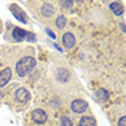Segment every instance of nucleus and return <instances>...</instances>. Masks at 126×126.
I'll use <instances>...</instances> for the list:
<instances>
[{"label":"nucleus","mask_w":126,"mask_h":126,"mask_svg":"<svg viewBox=\"0 0 126 126\" xmlns=\"http://www.w3.org/2000/svg\"><path fill=\"white\" fill-rule=\"evenodd\" d=\"M96 96H97V99L100 100V102H105V100H108V92L106 90H103V89H100V90H97V93H96Z\"/></svg>","instance_id":"obj_16"},{"label":"nucleus","mask_w":126,"mask_h":126,"mask_svg":"<svg viewBox=\"0 0 126 126\" xmlns=\"http://www.w3.org/2000/svg\"><path fill=\"white\" fill-rule=\"evenodd\" d=\"M109 9L112 10V13L116 15V16L123 15V3H122V1H110Z\"/></svg>","instance_id":"obj_12"},{"label":"nucleus","mask_w":126,"mask_h":126,"mask_svg":"<svg viewBox=\"0 0 126 126\" xmlns=\"http://www.w3.org/2000/svg\"><path fill=\"white\" fill-rule=\"evenodd\" d=\"M36 59L33 55H23L19 57V60L16 62L15 64V72H16V76L19 79H24L26 76H29L33 69L36 67Z\"/></svg>","instance_id":"obj_2"},{"label":"nucleus","mask_w":126,"mask_h":126,"mask_svg":"<svg viewBox=\"0 0 126 126\" xmlns=\"http://www.w3.org/2000/svg\"><path fill=\"white\" fill-rule=\"evenodd\" d=\"M116 126H126V118H125V115H122V116L119 118Z\"/></svg>","instance_id":"obj_17"},{"label":"nucleus","mask_w":126,"mask_h":126,"mask_svg":"<svg viewBox=\"0 0 126 126\" xmlns=\"http://www.w3.org/2000/svg\"><path fill=\"white\" fill-rule=\"evenodd\" d=\"M13 76V70H12V66H6L4 69L0 70V89L4 87L10 82V79Z\"/></svg>","instance_id":"obj_9"},{"label":"nucleus","mask_w":126,"mask_h":126,"mask_svg":"<svg viewBox=\"0 0 126 126\" xmlns=\"http://www.w3.org/2000/svg\"><path fill=\"white\" fill-rule=\"evenodd\" d=\"M57 4L62 6L64 12H72V7H73V1H59Z\"/></svg>","instance_id":"obj_15"},{"label":"nucleus","mask_w":126,"mask_h":126,"mask_svg":"<svg viewBox=\"0 0 126 126\" xmlns=\"http://www.w3.org/2000/svg\"><path fill=\"white\" fill-rule=\"evenodd\" d=\"M67 24V19L64 15H56L53 19V26H55L56 30H63Z\"/></svg>","instance_id":"obj_11"},{"label":"nucleus","mask_w":126,"mask_h":126,"mask_svg":"<svg viewBox=\"0 0 126 126\" xmlns=\"http://www.w3.org/2000/svg\"><path fill=\"white\" fill-rule=\"evenodd\" d=\"M78 126H96V119L90 115H86V116H82L79 119Z\"/></svg>","instance_id":"obj_13"},{"label":"nucleus","mask_w":126,"mask_h":126,"mask_svg":"<svg viewBox=\"0 0 126 126\" xmlns=\"http://www.w3.org/2000/svg\"><path fill=\"white\" fill-rule=\"evenodd\" d=\"M55 76H56V79H57L60 83H70L72 72L69 70V69H66V67L60 66V67H57V69L55 70Z\"/></svg>","instance_id":"obj_7"},{"label":"nucleus","mask_w":126,"mask_h":126,"mask_svg":"<svg viewBox=\"0 0 126 126\" xmlns=\"http://www.w3.org/2000/svg\"><path fill=\"white\" fill-rule=\"evenodd\" d=\"M10 34H12V39L15 40V42H23L24 39H27V36H29V32L23 30V29H20V27H12V30H10Z\"/></svg>","instance_id":"obj_10"},{"label":"nucleus","mask_w":126,"mask_h":126,"mask_svg":"<svg viewBox=\"0 0 126 126\" xmlns=\"http://www.w3.org/2000/svg\"><path fill=\"white\" fill-rule=\"evenodd\" d=\"M1 30H3V22L0 20V33H1Z\"/></svg>","instance_id":"obj_18"},{"label":"nucleus","mask_w":126,"mask_h":126,"mask_svg":"<svg viewBox=\"0 0 126 126\" xmlns=\"http://www.w3.org/2000/svg\"><path fill=\"white\" fill-rule=\"evenodd\" d=\"M62 45L66 50H70L76 46V37L72 32H64L62 34Z\"/></svg>","instance_id":"obj_8"},{"label":"nucleus","mask_w":126,"mask_h":126,"mask_svg":"<svg viewBox=\"0 0 126 126\" xmlns=\"http://www.w3.org/2000/svg\"><path fill=\"white\" fill-rule=\"evenodd\" d=\"M10 12H12V15L15 16L19 22H22V23H24V24H29V23H30L29 16L26 15V13H24V10H22V9L19 7L16 3L10 4Z\"/></svg>","instance_id":"obj_6"},{"label":"nucleus","mask_w":126,"mask_h":126,"mask_svg":"<svg viewBox=\"0 0 126 126\" xmlns=\"http://www.w3.org/2000/svg\"><path fill=\"white\" fill-rule=\"evenodd\" d=\"M70 110L73 113H76V115H82V113H85L86 110H89V105L85 99H82V97H78V99H73L70 103Z\"/></svg>","instance_id":"obj_4"},{"label":"nucleus","mask_w":126,"mask_h":126,"mask_svg":"<svg viewBox=\"0 0 126 126\" xmlns=\"http://www.w3.org/2000/svg\"><path fill=\"white\" fill-rule=\"evenodd\" d=\"M27 4L32 9L33 15L36 16L42 23H47L52 19H55L56 12H57L55 3H52V1H29Z\"/></svg>","instance_id":"obj_1"},{"label":"nucleus","mask_w":126,"mask_h":126,"mask_svg":"<svg viewBox=\"0 0 126 126\" xmlns=\"http://www.w3.org/2000/svg\"><path fill=\"white\" fill-rule=\"evenodd\" d=\"M59 126H73V120L69 115H62L59 119Z\"/></svg>","instance_id":"obj_14"},{"label":"nucleus","mask_w":126,"mask_h":126,"mask_svg":"<svg viewBox=\"0 0 126 126\" xmlns=\"http://www.w3.org/2000/svg\"><path fill=\"white\" fill-rule=\"evenodd\" d=\"M30 119H32V122H33V123H36V125H45L47 120H49V116H47L46 110L34 109V110H32Z\"/></svg>","instance_id":"obj_5"},{"label":"nucleus","mask_w":126,"mask_h":126,"mask_svg":"<svg viewBox=\"0 0 126 126\" xmlns=\"http://www.w3.org/2000/svg\"><path fill=\"white\" fill-rule=\"evenodd\" d=\"M9 103H10V106L15 110H23L30 103V93H29V90L24 89V87H17L15 90V93H12L10 99H9Z\"/></svg>","instance_id":"obj_3"}]
</instances>
